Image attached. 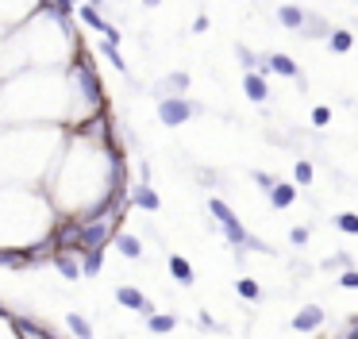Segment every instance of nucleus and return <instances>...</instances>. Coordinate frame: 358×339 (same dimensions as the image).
Masks as SVG:
<instances>
[{"instance_id":"f257e3e1","label":"nucleus","mask_w":358,"mask_h":339,"mask_svg":"<svg viewBox=\"0 0 358 339\" xmlns=\"http://www.w3.org/2000/svg\"><path fill=\"white\" fill-rule=\"evenodd\" d=\"M209 212H212V220L220 223V232H224V239L235 247V255H243V251H266L254 235H247V228L239 223V216L231 212V205L227 200H220V197H212L209 200Z\"/></svg>"},{"instance_id":"f03ea898","label":"nucleus","mask_w":358,"mask_h":339,"mask_svg":"<svg viewBox=\"0 0 358 339\" xmlns=\"http://www.w3.org/2000/svg\"><path fill=\"white\" fill-rule=\"evenodd\" d=\"M197 112H200V104H197V100H189V97H158V120L166 127L189 124Z\"/></svg>"},{"instance_id":"7ed1b4c3","label":"nucleus","mask_w":358,"mask_h":339,"mask_svg":"<svg viewBox=\"0 0 358 339\" xmlns=\"http://www.w3.org/2000/svg\"><path fill=\"white\" fill-rule=\"evenodd\" d=\"M116 301H120V305H127V308H135L139 316H150V313H154V301H150L147 293H139L135 285H120V290H116Z\"/></svg>"},{"instance_id":"20e7f679","label":"nucleus","mask_w":358,"mask_h":339,"mask_svg":"<svg viewBox=\"0 0 358 339\" xmlns=\"http://www.w3.org/2000/svg\"><path fill=\"white\" fill-rule=\"evenodd\" d=\"M189 85H193V77L185 74V70H174V74H166L154 89H158V97H185L189 93Z\"/></svg>"},{"instance_id":"39448f33","label":"nucleus","mask_w":358,"mask_h":339,"mask_svg":"<svg viewBox=\"0 0 358 339\" xmlns=\"http://www.w3.org/2000/svg\"><path fill=\"white\" fill-rule=\"evenodd\" d=\"M262 58H266V70H274V74L293 77L297 85H304V74H300V66L289 58V54H262Z\"/></svg>"},{"instance_id":"423d86ee","label":"nucleus","mask_w":358,"mask_h":339,"mask_svg":"<svg viewBox=\"0 0 358 339\" xmlns=\"http://www.w3.org/2000/svg\"><path fill=\"white\" fill-rule=\"evenodd\" d=\"M324 308L320 305H309V308H300L297 316H293V331H316V328H324Z\"/></svg>"},{"instance_id":"0eeeda50","label":"nucleus","mask_w":358,"mask_h":339,"mask_svg":"<svg viewBox=\"0 0 358 339\" xmlns=\"http://www.w3.org/2000/svg\"><path fill=\"white\" fill-rule=\"evenodd\" d=\"M304 16H309V12L300 8V4H282V8H277V24H282L285 31H293V35L304 27Z\"/></svg>"},{"instance_id":"6e6552de","label":"nucleus","mask_w":358,"mask_h":339,"mask_svg":"<svg viewBox=\"0 0 358 339\" xmlns=\"http://www.w3.org/2000/svg\"><path fill=\"white\" fill-rule=\"evenodd\" d=\"M243 93H247L254 104H266V100H270V85H266V77H262V74H247V77H243Z\"/></svg>"},{"instance_id":"1a4fd4ad","label":"nucleus","mask_w":358,"mask_h":339,"mask_svg":"<svg viewBox=\"0 0 358 339\" xmlns=\"http://www.w3.org/2000/svg\"><path fill=\"white\" fill-rule=\"evenodd\" d=\"M100 266H104V247H89V251H81V262H77L81 278H97Z\"/></svg>"},{"instance_id":"9d476101","label":"nucleus","mask_w":358,"mask_h":339,"mask_svg":"<svg viewBox=\"0 0 358 339\" xmlns=\"http://www.w3.org/2000/svg\"><path fill=\"white\" fill-rule=\"evenodd\" d=\"M235 58H239V66L247 70V74H262V70H266V58L254 54L250 47H243V42H235Z\"/></svg>"},{"instance_id":"9b49d317","label":"nucleus","mask_w":358,"mask_h":339,"mask_svg":"<svg viewBox=\"0 0 358 339\" xmlns=\"http://www.w3.org/2000/svg\"><path fill=\"white\" fill-rule=\"evenodd\" d=\"M131 205H139V208H147V212H158V208H162V197H158V193H154V189H150V185H135V189H131Z\"/></svg>"},{"instance_id":"f8f14e48","label":"nucleus","mask_w":358,"mask_h":339,"mask_svg":"<svg viewBox=\"0 0 358 339\" xmlns=\"http://www.w3.org/2000/svg\"><path fill=\"white\" fill-rule=\"evenodd\" d=\"M266 197H270V205H274V208H289L293 200H297V185H289V182H274V189H270Z\"/></svg>"},{"instance_id":"ddd939ff","label":"nucleus","mask_w":358,"mask_h":339,"mask_svg":"<svg viewBox=\"0 0 358 339\" xmlns=\"http://www.w3.org/2000/svg\"><path fill=\"white\" fill-rule=\"evenodd\" d=\"M166 266H170V274H174L177 285H193V266H189V258L170 255V258H166Z\"/></svg>"},{"instance_id":"4468645a","label":"nucleus","mask_w":358,"mask_h":339,"mask_svg":"<svg viewBox=\"0 0 358 339\" xmlns=\"http://www.w3.org/2000/svg\"><path fill=\"white\" fill-rule=\"evenodd\" d=\"M112 239H116V251L124 258H143V239H135V235H127V232H120V235H112Z\"/></svg>"},{"instance_id":"2eb2a0df","label":"nucleus","mask_w":358,"mask_h":339,"mask_svg":"<svg viewBox=\"0 0 358 339\" xmlns=\"http://www.w3.org/2000/svg\"><path fill=\"white\" fill-rule=\"evenodd\" d=\"M50 262L58 266V270L66 274L70 281H77V278H81V270H77V258L70 255V251H54V255H50Z\"/></svg>"},{"instance_id":"dca6fc26","label":"nucleus","mask_w":358,"mask_h":339,"mask_svg":"<svg viewBox=\"0 0 358 339\" xmlns=\"http://www.w3.org/2000/svg\"><path fill=\"white\" fill-rule=\"evenodd\" d=\"M147 328L154 331V336H166V331L177 328V316L174 313H150L147 316Z\"/></svg>"},{"instance_id":"f3484780","label":"nucleus","mask_w":358,"mask_h":339,"mask_svg":"<svg viewBox=\"0 0 358 339\" xmlns=\"http://www.w3.org/2000/svg\"><path fill=\"white\" fill-rule=\"evenodd\" d=\"M350 47H355V35L350 31H343V27L339 31H327V50H332V54H347Z\"/></svg>"},{"instance_id":"a211bd4d","label":"nucleus","mask_w":358,"mask_h":339,"mask_svg":"<svg viewBox=\"0 0 358 339\" xmlns=\"http://www.w3.org/2000/svg\"><path fill=\"white\" fill-rule=\"evenodd\" d=\"M66 328L74 331V339H92V324L81 313H66Z\"/></svg>"},{"instance_id":"6ab92c4d","label":"nucleus","mask_w":358,"mask_h":339,"mask_svg":"<svg viewBox=\"0 0 358 339\" xmlns=\"http://www.w3.org/2000/svg\"><path fill=\"white\" fill-rule=\"evenodd\" d=\"M100 54H104V58H108L120 74H127V62H124V54H120V47H112V42L104 39V42H100Z\"/></svg>"},{"instance_id":"aec40b11","label":"nucleus","mask_w":358,"mask_h":339,"mask_svg":"<svg viewBox=\"0 0 358 339\" xmlns=\"http://www.w3.org/2000/svg\"><path fill=\"white\" fill-rule=\"evenodd\" d=\"M235 293H239L243 301H259V297H262L259 281H250V278H239V281H235Z\"/></svg>"},{"instance_id":"412c9836","label":"nucleus","mask_w":358,"mask_h":339,"mask_svg":"<svg viewBox=\"0 0 358 339\" xmlns=\"http://www.w3.org/2000/svg\"><path fill=\"white\" fill-rule=\"evenodd\" d=\"M293 182H297V185H312V162L300 158V162L293 166Z\"/></svg>"},{"instance_id":"4be33fe9","label":"nucleus","mask_w":358,"mask_h":339,"mask_svg":"<svg viewBox=\"0 0 358 339\" xmlns=\"http://www.w3.org/2000/svg\"><path fill=\"white\" fill-rule=\"evenodd\" d=\"M335 223H339L343 235H358V216L355 212H339V220H335Z\"/></svg>"},{"instance_id":"5701e85b","label":"nucleus","mask_w":358,"mask_h":339,"mask_svg":"<svg viewBox=\"0 0 358 339\" xmlns=\"http://www.w3.org/2000/svg\"><path fill=\"white\" fill-rule=\"evenodd\" d=\"M312 124H316V127H327V124H332V108L316 104V108H312Z\"/></svg>"},{"instance_id":"b1692460","label":"nucleus","mask_w":358,"mask_h":339,"mask_svg":"<svg viewBox=\"0 0 358 339\" xmlns=\"http://www.w3.org/2000/svg\"><path fill=\"white\" fill-rule=\"evenodd\" d=\"M339 285H343V290H358V270H355V266H347V270L339 274Z\"/></svg>"},{"instance_id":"393cba45","label":"nucleus","mask_w":358,"mask_h":339,"mask_svg":"<svg viewBox=\"0 0 358 339\" xmlns=\"http://www.w3.org/2000/svg\"><path fill=\"white\" fill-rule=\"evenodd\" d=\"M274 182H277L274 174H262V170H259V174H254V185H259L262 193H270V189H274Z\"/></svg>"},{"instance_id":"a878e982","label":"nucleus","mask_w":358,"mask_h":339,"mask_svg":"<svg viewBox=\"0 0 358 339\" xmlns=\"http://www.w3.org/2000/svg\"><path fill=\"white\" fill-rule=\"evenodd\" d=\"M289 243H293V247H304V243H309V228H293Z\"/></svg>"},{"instance_id":"bb28decb","label":"nucleus","mask_w":358,"mask_h":339,"mask_svg":"<svg viewBox=\"0 0 358 339\" xmlns=\"http://www.w3.org/2000/svg\"><path fill=\"white\" fill-rule=\"evenodd\" d=\"M209 27H212V19H209V16H197V19H193V35H204Z\"/></svg>"},{"instance_id":"cd10ccee","label":"nucleus","mask_w":358,"mask_h":339,"mask_svg":"<svg viewBox=\"0 0 358 339\" xmlns=\"http://www.w3.org/2000/svg\"><path fill=\"white\" fill-rule=\"evenodd\" d=\"M197 324H200V328H216V320H212L209 313H197Z\"/></svg>"},{"instance_id":"c85d7f7f","label":"nucleus","mask_w":358,"mask_h":339,"mask_svg":"<svg viewBox=\"0 0 358 339\" xmlns=\"http://www.w3.org/2000/svg\"><path fill=\"white\" fill-rule=\"evenodd\" d=\"M327 266H350V255H335V258H327Z\"/></svg>"},{"instance_id":"c756f323","label":"nucleus","mask_w":358,"mask_h":339,"mask_svg":"<svg viewBox=\"0 0 358 339\" xmlns=\"http://www.w3.org/2000/svg\"><path fill=\"white\" fill-rule=\"evenodd\" d=\"M162 0H143V8H158Z\"/></svg>"}]
</instances>
